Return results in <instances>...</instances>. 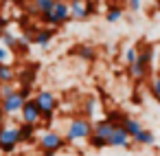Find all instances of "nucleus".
Here are the masks:
<instances>
[{
  "mask_svg": "<svg viewBox=\"0 0 160 156\" xmlns=\"http://www.w3.org/2000/svg\"><path fill=\"white\" fill-rule=\"evenodd\" d=\"M40 18H42V22H44L46 27H53V29H57V27L66 24L68 20H72V18H70V7H68V0H57L55 7H53L48 13L40 16Z\"/></svg>",
  "mask_w": 160,
  "mask_h": 156,
  "instance_id": "f257e3e1",
  "label": "nucleus"
},
{
  "mask_svg": "<svg viewBox=\"0 0 160 156\" xmlns=\"http://www.w3.org/2000/svg\"><path fill=\"white\" fill-rule=\"evenodd\" d=\"M92 121L86 119V117H79V119H72L68 123V130H66V141L68 143H77V141H88L90 134H92Z\"/></svg>",
  "mask_w": 160,
  "mask_h": 156,
  "instance_id": "f03ea898",
  "label": "nucleus"
},
{
  "mask_svg": "<svg viewBox=\"0 0 160 156\" xmlns=\"http://www.w3.org/2000/svg\"><path fill=\"white\" fill-rule=\"evenodd\" d=\"M35 101L42 110V121L44 123H51L53 117H55V110H57V97L51 92V90H40L35 95Z\"/></svg>",
  "mask_w": 160,
  "mask_h": 156,
  "instance_id": "7ed1b4c3",
  "label": "nucleus"
},
{
  "mask_svg": "<svg viewBox=\"0 0 160 156\" xmlns=\"http://www.w3.org/2000/svg\"><path fill=\"white\" fill-rule=\"evenodd\" d=\"M20 127H11V125H0V152L11 154L16 152V147L20 145Z\"/></svg>",
  "mask_w": 160,
  "mask_h": 156,
  "instance_id": "20e7f679",
  "label": "nucleus"
},
{
  "mask_svg": "<svg viewBox=\"0 0 160 156\" xmlns=\"http://www.w3.org/2000/svg\"><path fill=\"white\" fill-rule=\"evenodd\" d=\"M20 117H22V123H31V125H38L42 121V110H40L35 97H31V99L24 101V106L20 110Z\"/></svg>",
  "mask_w": 160,
  "mask_h": 156,
  "instance_id": "39448f33",
  "label": "nucleus"
},
{
  "mask_svg": "<svg viewBox=\"0 0 160 156\" xmlns=\"http://www.w3.org/2000/svg\"><path fill=\"white\" fill-rule=\"evenodd\" d=\"M40 147H42V152H59L64 145H66V136H62V134H57V132H44L42 136H40Z\"/></svg>",
  "mask_w": 160,
  "mask_h": 156,
  "instance_id": "423d86ee",
  "label": "nucleus"
},
{
  "mask_svg": "<svg viewBox=\"0 0 160 156\" xmlns=\"http://www.w3.org/2000/svg\"><path fill=\"white\" fill-rule=\"evenodd\" d=\"M24 97H22V92L20 90H16L11 97H7V99H0V106H2V110L7 112V117L9 114H16V112H20L22 110V106H24Z\"/></svg>",
  "mask_w": 160,
  "mask_h": 156,
  "instance_id": "0eeeda50",
  "label": "nucleus"
},
{
  "mask_svg": "<svg viewBox=\"0 0 160 156\" xmlns=\"http://www.w3.org/2000/svg\"><path fill=\"white\" fill-rule=\"evenodd\" d=\"M108 145L110 147H132V136L127 134V130L118 123L112 132V136L108 138Z\"/></svg>",
  "mask_w": 160,
  "mask_h": 156,
  "instance_id": "6e6552de",
  "label": "nucleus"
},
{
  "mask_svg": "<svg viewBox=\"0 0 160 156\" xmlns=\"http://www.w3.org/2000/svg\"><path fill=\"white\" fill-rule=\"evenodd\" d=\"M55 3L57 0H31L27 5V13L29 16H44L55 7Z\"/></svg>",
  "mask_w": 160,
  "mask_h": 156,
  "instance_id": "1a4fd4ad",
  "label": "nucleus"
},
{
  "mask_svg": "<svg viewBox=\"0 0 160 156\" xmlns=\"http://www.w3.org/2000/svg\"><path fill=\"white\" fill-rule=\"evenodd\" d=\"M118 123H114L112 119H101V121H97L94 125H92V134H97V136H101V138H110L112 136V132H114V127H116Z\"/></svg>",
  "mask_w": 160,
  "mask_h": 156,
  "instance_id": "9d476101",
  "label": "nucleus"
},
{
  "mask_svg": "<svg viewBox=\"0 0 160 156\" xmlns=\"http://www.w3.org/2000/svg\"><path fill=\"white\" fill-rule=\"evenodd\" d=\"M68 7H70V18L72 20H86L90 16L88 7H86V0H68Z\"/></svg>",
  "mask_w": 160,
  "mask_h": 156,
  "instance_id": "9b49d317",
  "label": "nucleus"
},
{
  "mask_svg": "<svg viewBox=\"0 0 160 156\" xmlns=\"http://www.w3.org/2000/svg\"><path fill=\"white\" fill-rule=\"evenodd\" d=\"M53 38H55V29L53 27H44V29H38L35 31V35H33L31 42L38 44V46H48Z\"/></svg>",
  "mask_w": 160,
  "mask_h": 156,
  "instance_id": "f8f14e48",
  "label": "nucleus"
},
{
  "mask_svg": "<svg viewBox=\"0 0 160 156\" xmlns=\"http://www.w3.org/2000/svg\"><path fill=\"white\" fill-rule=\"evenodd\" d=\"M121 125L127 130V134H129L132 138L142 130V123H140L138 119H132V117H121Z\"/></svg>",
  "mask_w": 160,
  "mask_h": 156,
  "instance_id": "ddd939ff",
  "label": "nucleus"
},
{
  "mask_svg": "<svg viewBox=\"0 0 160 156\" xmlns=\"http://www.w3.org/2000/svg\"><path fill=\"white\" fill-rule=\"evenodd\" d=\"M16 77H18V73L11 64H0V84H13Z\"/></svg>",
  "mask_w": 160,
  "mask_h": 156,
  "instance_id": "4468645a",
  "label": "nucleus"
},
{
  "mask_svg": "<svg viewBox=\"0 0 160 156\" xmlns=\"http://www.w3.org/2000/svg\"><path fill=\"white\" fill-rule=\"evenodd\" d=\"M129 75H132L136 81H142V79H147V77H149V68H147L145 64L136 62V64H132V66H129Z\"/></svg>",
  "mask_w": 160,
  "mask_h": 156,
  "instance_id": "2eb2a0df",
  "label": "nucleus"
},
{
  "mask_svg": "<svg viewBox=\"0 0 160 156\" xmlns=\"http://www.w3.org/2000/svg\"><path fill=\"white\" fill-rule=\"evenodd\" d=\"M132 141H134V143H138V145H153V143H156V136H153V132H151V130L142 127V130H140Z\"/></svg>",
  "mask_w": 160,
  "mask_h": 156,
  "instance_id": "dca6fc26",
  "label": "nucleus"
},
{
  "mask_svg": "<svg viewBox=\"0 0 160 156\" xmlns=\"http://www.w3.org/2000/svg\"><path fill=\"white\" fill-rule=\"evenodd\" d=\"M151 60H153V46H151V44H147V46L138 49V60H136V62L145 64L147 68H151Z\"/></svg>",
  "mask_w": 160,
  "mask_h": 156,
  "instance_id": "f3484780",
  "label": "nucleus"
},
{
  "mask_svg": "<svg viewBox=\"0 0 160 156\" xmlns=\"http://www.w3.org/2000/svg\"><path fill=\"white\" fill-rule=\"evenodd\" d=\"M18 127H20V141H22V143H31V141L35 138V127H38V125L22 123V125H18Z\"/></svg>",
  "mask_w": 160,
  "mask_h": 156,
  "instance_id": "a211bd4d",
  "label": "nucleus"
},
{
  "mask_svg": "<svg viewBox=\"0 0 160 156\" xmlns=\"http://www.w3.org/2000/svg\"><path fill=\"white\" fill-rule=\"evenodd\" d=\"M121 18H123V7H118V5H110L108 11H105V20H108V22H118Z\"/></svg>",
  "mask_w": 160,
  "mask_h": 156,
  "instance_id": "6ab92c4d",
  "label": "nucleus"
},
{
  "mask_svg": "<svg viewBox=\"0 0 160 156\" xmlns=\"http://www.w3.org/2000/svg\"><path fill=\"white\" fill-rule=\"evenodd\" d=\"M149 90H151V95L160 101V70L151 77V81H149Z\"/></svg>",
  "mask_w": 160,
  "mask_h": 156,
  "instance_id": "aec40b11",
  "label": "nucleus"
},
{
  "mask_svg": "<svg viewBox=\"0 0 160 156\" xmlns=\"http://www.w3.org/2000/svg\"><path fill=\"white\" fill-rule=\"evenodd\" d=\"M88 145H90V147H94V149L110 147V145H108V141H105V138H101V136H97V134H90V138H88Z\"/></svg>",
  "mask_w": 160,
  "mask_h": 156,
  "instance_id": "412c9836",
  "label": "nucleus"
},
{
  "mask_svg": "<svg viewBox=\"0 0 160 156\" xmlns=\"http://www.w3.org/2000/svg\"><path fill=\"white\" fill-rule=\"evenodd\" d=\"M2 44H5L7 49H11V51H13V49H16V44H18V38H16L11 31H7V29H5V33H2Z\"/></svg>",
  "mask_w": 160,
  "mask_h": 156,
  "instance_id": "4be33fe9",
  "label": "nucleus"
},
{
  "mask_svg": "<svg viewBox=\"0 0 160 156\" xmlns=\"http://www.w3.org/2000/svg\"><path fill=\"white\" fill-rule=\"evenodd\" d=\"M136 60H138V49H136V46H129V49L125 51V64L132 66V64H136Z\"/></svg>",
  "mask_w": 160,
  "mask_h": 156,
  "instance_id": "5701e85b",
  "label": "nucleus"
},
{
  "mask_svg": "<svg viewBox=\"0 0 160 156\" xmlns=\"http://www.w3.org/2000/svg\"><path fill=\"white\" fill-rule=\"evenodd\" d=\"M16 90H18V88H16V84H0V99L11 97Z\"/></svg>",
  "mask_w": 160,
  "mask_h": 156,
  "instance_id": "b1692460",
  "label": "nucleus"
},
{
  "mask_svg": "<svg viewBox=\"0 0 160 156\" xmlns=\"http://www.w3.org/2000/svg\"><path fill=\"white\" fill-rule=\"evenodd\" d=\"M9 60H11V49L0 44V64H9Z\"/></svg>",
  "mask_w": 160,
  "mask_h": 156,
  "instance_id": "393cba45",
  "label": "nucleus"
},
{
  "mask_svg": "<svg viewBox=\"0 0 160 156\" xmlns=\"http://www.w3.org/2000/svg\"><path fill=\"white\" fill-rule=\"evenodd\" d=\"M79 55H81L83 60H90V62L94 60V51H92L90 46H81V49H79Z\"/></svg>",
  "mask_w": 160,
  "mask_h": 156,
  "instance_id": "a878e982",
  "label": "nucleus"
},
{
  "mask_svg": "<svg viewBox=\"0 0 160 156\" xmlns=\"http://www.w3.org/2000/svg\"><path fill=\"white\" fill-rule=\"evenodd\" d=\"M142 7V0H127V9L129 11H138Z\"/></svg>",
  "mask_w": 160,
  "mask_h": 156,
  "instance_id": "bb28decb",
  "label": "nucleus"
},
{
  "mask_svg": "<svg viewBox=\"0 0 160 156\" xmlns=\"http://www.w3.org/2000/svg\"><path fill=\"white\" fill-rule=\"evenodd\" d=\"M94 106H97V103H94V99H90V101H88V106H86V119H90V117L94 114Z\"/></svg>",
  "mask_w": 160,
  "mask_h": 156,
  "instance_id": "cd10ccee",
  "label": "nucleus"
},
{
  "mask_svg": "<svg viewBox=\"0 0 160 156\" xmlns=\"http://www.w3.org/2000/svg\"><path fill=\"white\" fill-rule=\"evenodd\" d=\"M11 3H16L18 7H27V5L31 3V0H11Z\"/></svg>",
  "mask_w": 160,
  "mask_h": 156,
  "instance_id": "c85d7f7f",
  "label": "nucleus"
},
{
  "mask_svg": "<svg viewBox=\"0 0 160 156\" xmlns=\"http://www.w3.org/2000/svg\"><path fill=\"white\" fill-rule=\"evenodd\" d=\"M5 119H7V112L2 110V106H0V125H5Z\"/></svg>",
  "mask_w": 160,
  "mask_h": 156,
  "instance_id": "c756f323",
  "label": "nucleus"
},
{
  "mask_svg": "<svg viewBox=\"0 0 160 156\" xmlns=\"http://www.w3.org/2000/svg\"><path fill=\"white\" fill-rule=\"evenodd\" d=\"M2 33H5V29H0V42H2Z\"/></svg>",
  "mask_w": 160,
  "mask_h": 156,
  "instance_id": "7c9ffc66",
  "label": "nucleus"
},
{
  "mask_svg": "<svg viewBox=\"0 0 160 156\" xmlns=\"http://www.w3.org/2000/svg\"><path fill=\"white\" fill-rule=\"evenodd\" d=\"M0 3H2V5H5V3H11V0H0Z\"/></svg>",
  "mask_w": 160,
  "mask_h": 156,
  "instance_id": "2f4dec72",
  "label": "nucleus"
},
{
  "mask_svg": "<svg viewBox=\"0 0 160 156\" xmlns=\"http://www.w3.org/2000/svg\"><path fill=\"white\" fill-rule=\"evenodd\" d=\"M0 7H2V3H0Z\"/></svg>",
  "mask_w": 160,
  "mask_h": 156,
  "instance_id": "473e14b6",
  "label": "nucleus"
}]
</instances>
